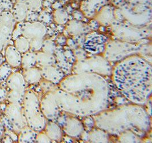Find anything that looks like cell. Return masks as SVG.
I'll return each instance as SVG.
<instances>
[{"label":"cell","instance_id":"obj_42","mask_svg":"<svg viewBox=\"0 0 152 143\" xmlns=\"http://www.w3.org/2000/svg\"><path fill=\"white\" fill-rule=\"evenodd\" d=\"M5 133V127L3 124L0 122V138L3 136Z\"/></svg>","mask_w":152,"mask_h":143},{"label":"cell","instance_id":"obj_8","mask_svg":"<svg viewBox=\"0 0 152 143\" xmlns=\"http://www.w3.org/2000/svg\"><path fill=\"white\" fill-rule=\"evenodd\" d=\"M6 82L10 89L7 92V99L9 102L22 103L26 92V82L23 75L19 72L13 73Z\"/></svg>","mask_w":152,"mask_h":143},{"label":"cell","instance_id":"obj_22","mask_svg":"<svg viewBox=\"0 0 152 143\" xmlns=\"http://www.w3.org/2000/svg\"><path fill=\"white\" fill-rule=\"evenodd\" d=\"M23 76L26 83L34 84L41 81L42 77L41 69L35 67L24 69Z\"/></svg>","mask_w":152,"mask_h":143},{"label":"cell","instance_id":"obj_38","mask_svg":"<svg viewBox=\"0 0 152 143\" xmlns=\"http://www.w3.org/2000/svg\"><path fill=\"white\" fill-rule=\"evenodd\" d=\"M41 87L44 91H47L48 92H51L53 89L55 88L54 87V84L51 83V82H48V81H43V82H41Z\"/></svg>","mask_w":152,"mask_h":143},{"label":"cell","instance_id":"obj_29","mask_svg":"<svg viewBox=\"0 0 152 143\" xmlns=\"http://www.w3.org/2000/svg\"><path fill=\"white\" fill-rule=\"evenodd\" d=\"M119 140L122 143H137L140 141L138 136L132 132H122L119 137Z\"/></svg>","mask_w":152,"mask_h":143},{"label":"cell","instance_id":"obj_18","mask_svg":"<svg viewBox=\"0 0 152 143\" xmlns=\"http://www.w3.org/2000/svg\"><path fill=\"white\" fill-rule=\"evenodd\" d=\"M54 55H55L56 64L58 65V67L62 71L64 74H70L72 70L73 65L69 63L64 56L63 54V49L62 47L61 48L60 46H57Z\"/></svg>","mask_w":152,"mask_h":143},{"label":"cell","instance_id":"obj_35","mask_svg":"<svg viewBox=\"0 0 152 143\" xmlns=\"http://www.w3.org/2000/svg\"><path fill=\"white\" fill-rule=\"evenodd\" d=\"M13 7L11 0H0V10L1 12L11 11Z\"/></svg>","mask_w":152,"mask_h":143},{"label":"cell","instance_id":"obj_45","mask_svg":"<svg viewBox=\"0 0 152 143\" xmlns=\"http://www.w3.org/2000/svg\"><path fill=\"white\" fill-rule=\"evenodd\" d=\"M11 1H12V0H11Z\"/></svg>","mask_w":152,"mask_h":143},{"label":"cell","instance_id":"obj_1","mask_svg":"<svg viewBox=\"0 0 152 143\" xmlns=\"http://www.w3.org/2000/svg\"><path fill=\"white\" fill-rule=\"evenodd\" d=\"M111 74L118 91L132 102L143 104L151 98L152 66L142 56L133 55L118 61Z\"/></svg>","mask_w":152,"mask_h":143},{"label":"cell","instance_id":"obj_34","mask_svg":"<svg viewBox=\"0 0 152 143\" xmlns=\"http://www.w3.org/2000/svg\"><path fill=\"white\" fill-rule=\"evenodd\" d=\"M125 1L128 4L133 6L152 7V0H125Z\"/></svg>","mask_w":152,"mask_h":143},{"label":"cell","instance_id":"obj_4","mask_svg":"<svg viewBox=\"0 0 152 143\" xmlns=\"http://www.w3.org/2000/svg\"><path fill=\"white\" fill-rule=\"evenodd\" d=\"M152 9L151 7L133 6L125 1L121 7L115 9V20L134 26L145 27L151 23Z\"/></svg>","mask_w":152,"mask_h":143},{"label":"cell","instance_id":"obj_28","mask_svg":"<svg viewBox=\"0 0 152 143\" xmlns=\"http://www.w3.org/2000/svg\"><path fill=\"white\" fill-rule=\"evenodd\" d=\"M12 73V67L7 62H4L0 65V82L6 81L7 78Z\"/></svg>","mask_w":152,"mask_h":143},{"label":"cell","instance_id":"obj_30","mask_svg":"<svg viewBox=\"0 0 152 143\" xmlns=\"http://www.w3.org/2000/svg\"><path fill=\"white\" fill-rule=\"evenodd\" d=\"M56 47L57 46L56 42L50 39H47L43 40L41 50L44 53L50 54H54L56 51Z\"/></svg>","mask_w":152,"mask_h":143},{"label":"cell","instance_id":"obj_27","mask_svg":"<svg viewBox=\"0 0 152 143\" xmlns=\"http://www.w3.org/2000/svg\"><path fill=\"white\" fill-rule=\"evenodd\" d=\"M53 19L57 24L64 25L69 20V14L62 8L56 9L53 13Z\"/></svg>","mask_w":152,"mask_h":143},{"label":"cell","instance_id":"obj_7","mask_svg":"<svg viewBox=\"0 0 152 143\" xmlns=\"http://www.w3.org/2000/svg\"><path fill=\"white\" fill-rule=\"evenodd\" d=\"M47 33V27L39 21L26 22L19 23L14 28L12 37L14 40L20 36H23L28 40L40 38H43Z\"/></svg>","mask_w":152,"mask_h":143},{"label":"cell","instance_id":"obj_21","mask_svg":"<svg viewBox=\"0 0 152 143\" xmlns=\"http://www.w3.org/2000/svg\"><path fill=\"white\" fill-rule=\"evenodd\" d=\"M45 133L51 141L59 142L62 138V132L61 127L53 122L46 123L45 127Z\"/></svg>","mask_w":152,"mask_h":143},{"label":"cell","instance_id":"obj_12","mask_svg":"<svg viewBox=\"0 0 152 143\" xmlns=\"http://www.w3.org/2000/svg\"><path fill=\"white\" fill-rule=\"evenodd\" d=\"M42 112L48 120H53L58 114V102L56 96L53 92H47L40 102Z\"/></svg>","mask_w":152,"mask_h":143},{"label":"cell","instance_id":"obj_36","mask_svg":"<svg viewBox=\"0 0 152 143\" xmlns=\"http://www.w3.org/2000/svg\"><path fill=\"white\" fill-rule=\"evenodd\" d=\"M74 54L75 56L76 61H81L87 58V52L84 50V48H78L74 50Z\"/></svg>","mask_w":152,"mask_h":143},{"label":"cell","instance_id":"obj_16","mask_svg":"<svg viewBox=\"0 0 152 143\" xmlns=\"http://www.w3.org/2000/svg\"><path fill=\"white\" fill-rule=\"evenodd\" d=\"M115 10L114 7L106 5L96 14L94 18L99 24L104 26H110L115 20Z\"/></svg>","mask_w":152,"mask_h":143},{"label":"cell","instance_id":"obj_9","mask_svg":"<svg viewBox=\"0 0 152 143\" xmlns=\"http://www.w3.org/2000/svg\"><path fill=\"white\" fill-rule=\"evenodd\" d=\"M5 115L12 129L16 132H20L28 126L22 103L9 102L5 109Z\"/></svg>","mask_w":152,"mask_h":143},{"label":"cell","instance_id":"obj_2","mask_svg":"<svg viewBox=\"0 0 152 143\" xmlns=\"http://www.w3.org/2000/svg\"><path fill=\"white\" fill-rule=\"evenodd\" d=\"M151 45L133 43L125 41H109L104 51V58L109 62L120 61L133 55L151 54Z\"/></svg>","mask_w":152,"mask_h":143},{"label":"cell","instance_id":"obj_14","mask_svg":"<svg viewBox=\"0 0 152 143\" xmlns=\"http://www.w3.org/2000/svg\"><path fill=\"white\" fill-rule=\"evenodd\" d=\"M107 2L108 0H83L80 5V10L87 18H94Z\"/></svg>","mask_w":152,"mask_h":143},{"label":"cell","instance_id":"obj_10","mask_svg":"<svg viewBox=\"0 0 152 143\" xmlns=\"http://www.w3.org/2000/svg\"><path fill=\"white\" fill-rule=\"evenodd\" d=\"M15 23L11 12H2L0 13V52L10 41Z\"/></svg>","mask_w":152,"mask_h":143},{"label":"cell","instance_id":"obj_15","mask_svg":"<svg viewBox=\"0 0 152 143\" xmlns=\"http://www.w3.org/2000/svg\"><path fill=\"white\" fill-rule=\"evenodd\" d=\"M40 69L42 78L54 84L61 83L64 78V73L56 65L43 67Z\"/></svg>","mask_w":152,"mask_h":143},{"label":"cell","instance_id":"obj_6","mask_svg":"<svg viewBox=\"0 0 152 143\" xmlns=\"http://www.w3.org/2000/svg\"><path fill=\"white\" fill-rule=\"evenodd\" d=\"M112 66L103 56L95 55L83 60L77 61L74 63L72 70L75 73H97L110 75Z\"/></svg>","mask_w":152,"mask_h":143},{"label":"cell","instance_id":"obj_11","mask_svg":"<svg viewBox=\"0 0 152 143\" xmlns=\"http://www.w3.org/2000/svg\"><path fill=\"white\" fill-rule=\"evenodd\" d=\"M108 42V38L104 35L96 32H90L86 35L83 48L91 54L100 55L104 53Z\"/></svg>","mask_w":152,"mask_h":143},{"label":"cell","instance_id":"obj_17","mask_svg":"<svg viewBox=\"0 0 152 143\" xmlns=\"http://www.w3.org/2000/svg\"><path fill=\"white\" fill-rule=\"evenodd\" d=\"M66 32L72 37L86 35L91 31L88 25L81 21L71 20L69 21L66 27Z\"/></svg>","mask_w":152,"mask_h":143},{"label":"cell","instance_id":"obj_40","mask_svg":"<svg viewBox=\"0 0 152 143\" xmlns=\"http://www.w3.org/2000/svg\"><path fill=\"white\" fill-rule=\"evenodd\" d=\"M7 91L4 88L0 87V102L4 101L7 98Z\"/></svg>","mask_w":152,"mask_h":143},{"label":"cell","instance_id":"obj_44","mask_svg":"<svg viewBox=\"0 0 152 143\" xmlns=\"http://www.w3.org/2000/svg\"><path fill=\"white\" fill-rule=\"evenodd\" d=\"M1 12H1V10H0V13H1Z\"/></svg>","mask_w":152,"mask_h":143},{"label":"cell","instance_id":"obj_31","mask_svg":"<svg viewBox=\"0 0 152 143\" xmlns=\"http://www.w3.org/2000/svg\"><path fill=\"white\" fill-rule=\"evenodd\" d=\"M105 132L103 131H92L91 133H90V136H88V139L90 138V140L91 142H96V143H105L108 142V137L106 136H100L104 134Z\"/></svg>","mask_w":152,"mask_h":143},{"label":"cell","instance_id":"obj_25","mask_svg":"<svg viewBox=\"0 0 152 143\" xmlns=\"http://www.w3.org/2000/svg\"><path fill=\"white\" fill-rule=\"evenodd\" d=\"M36 53L28 51L22 54L21 65L23 69L34 67L36 65Z\"/></svg>","mask_w":152,"mask_h":143},{"label":"cell","instance_id":"obj_3","mask_svg":"<svg viewBox=\"0 0 152 143\" xmlns=\"http://www.w3.org/2000/svg\"><path fill=\"white\" fill-rule=\"evenodd\" d=\"M22 105L28 126L37 132L44 130L46 124V118L42 112L36 92L32 90L26 91Z\"/></svg>","mask_w":152,"mask_h":143},{"label":"cell","instance_id":"obj_23","mask_svg":"<svg viewBox=\"0 0 152 143\" xmlns=\"http://www.w3.org/2000/svg\"><path fill=\"white\" fill-rule=\"evenodd\" d=\"M36 65L41 68L49 66L56 65L55 56L43 51L36 52Z\"/></svg>","mask_w":152,"mask_h":143},{"label":"cell","instance_id":"obj_5","mask_svg":"<svg viewBox=\"0 0 152 143\" xmlns=\"http://www.w3.org/2000/svg\"><path fill=\"white\" fill-rule=\"evenodd\" d=\"M110 26L112 33L116 40L133 43H147L145 41L151 37V30L145 27L134 26L116 20Z\"/></svg>","mask_w":152,"mask_h":143},{"label":"cell","instance_id":"obj_43","mask_svg":"<svg viewBox=\"0 0 152 143\" xmlns=\"http://www.w3.org/2000/svg\"><path fill=\"white\" fill-rule=\"evenodd\" d=\"M4 63V57L0 53V65Z\"/></svg>","mask_w":152,"mask_h":143},{"label":"cell","instance_id":"obj_24","mask_svg":"<svg viewBox=\"0 0 152 143\" xmlns=\"http://www.w3.org/2000/svg\"><path fill=\"white\" fill-rule=\"evenodd\" d=\"M37 133V132L26 126L20 132L18 141L19 143H33L35 142Z\"/></svg>","mask_w":152,"mask_h":143},{"label":"cell","instance_id":"obj_20","mask_svg":"<svg viewBox=\"0 0 152 143\" xmlns=\"http://www.w3.org/2000/svg\"><path fill=\"white\" fill-rule=\"evenodd\" d=\"M16 22H22L26 20L29 10L24 1L17 2L10 11Z\"/></svg>","mask_w":152,"mask_h":143},{"label":"cell","instance_id":"obj_32","mask_svg":"<svg viewBox=\"0 0 152 143\" xmlns=\"http://www.w3.org/2000/svg\"><path fill=\"white\" fill-rule=\"evenodd\" d=\"M24 2L28 7L29 12H38L42 6V0H25Z\"/></svg>","mask_w":152,"mask_h":143},{"label":"cell","instance_id":"obj_26","mask_svg":"<svg viewBox=\"0 0 152 143\" xmlns=\"http://www.w3.org/2000/svg\"><path fill=\"white\" fill-rule=\"evenodd\" d=\"M14 47L21 54H24L30 50L29 40L23 36H20L15 40Z\"/></svg>","mask_w":152,"mask_h":143},{"label":"cell","instance_id":"obj_41","mask_svg":"<svg viewBox=\"0 0 152 143\" xmlns=\"http://www.w3.org/2000/svg\"><path fill=\"white\" fill-rule=\"evenodd\" d=\"M79 12H75L74 13V17L75 18L76 20L81 21L83 20V14L82 13V12L80 13V14H79Z\"/></svg>","mask_w":152,"mask_h":143},{"label":"cell","instance_id":"obj_13","mask_svg":"<svg viewBox=\"0 0 152 143\" xmlns=\"http://www.w3.org/2000/svg\"><path fill=\"white\" fill-rule=\"evenodd\" d=\"M58 122L63 125L65 133L69 136L77 137L80 136L84 131L83 125L81 122L74 117H65L61 116Z\"/></svg>","mask_w":152,"mask_h":143},{"label":"cell","instance_id":"obj_39","mask_svg":"<svg viewBox=\"0 0 152 143\" xmlns=\"http://www.w3.org/2000/svg\"><path fill=\"white\" fill-rule=\"evenodd\" d=\"M38 18L39 20V22L43 23V24L45 23H47L50 20V17L49 16L48 13H42L39 16H38Z\"/></svg>","mask_w":152,"mask_h":143},{"label":"cell","instance_id":"obj_19","mask_svg":"<svg viewBox=\"0 0 152 143\" xmlns=\"http://www.w3.org/2000/svg\"><path fill=\"white\" fill-rule=\"evenodd\" d=\"M5 57L6 61L12 67H17L21 65V54L13 46L6 48Z\"/></svg>","mask_w":152,"mask_h":143},{"label":"cell","instance_id":"obj_33","mask_svg":"<svg viewBox=\"0 0 152 143\" xmlns=\"http://www.w3.org/2000/svg\"><path fill=\"white\" fill-rule=\"evenodd\" d=\"M43 38H35L29 40L30 44V50L33 52H38L39 51L42 49Z\"/></svg>","mask_w":152,"mask_h":143},{"label":"cell","instance_id":"obj_37","mask_svg":"<svg viewBox=\"0 0 152 143\" xmlns=\"http://www.w3.org/2000/svg\"><path fill=\"white\" fill-rule=\"evenodd\" d=\"M35 142L38 143H51L52 141L45 133V132H39L37 133Z\"/></svg>","mask_w":152,"mask_h":143}]
</instances>
